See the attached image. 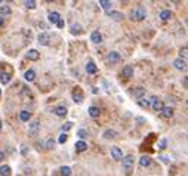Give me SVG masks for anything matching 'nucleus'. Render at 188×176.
<instances>
[{
  "instance_id": "7c9ffc66",
  "label": "nucleus",
  "mask_w": 188,
  "mask_h": 176,
  "mask_svg": "<svg viewBox=\"0 0 188 176\" xmlns=\"http://www.w3.org/2000/svg\"><path fill=\"white\" fill-rule=\"evenodd\" d=\"M59 173L64 175V176H70V175H71V169H70L68 166H62V167L59 169Z\"/></svg>"
},
{
  "instance_id": "72a5a7b5",
  "label": "nucleus",
  "mask_w": 188,
  "mask_h": 176,
  "mask_svg": "<svg viewBox=\"0 0 188 176\" xmlns=\"http://www.w3.org/2000/svg\"><path fill=\"white\" fill-rule=\"evenodd\" d=\"M77 136H80L82 139H84V138H87V136H89V133H87L84 129H80V130L77 132Z\"/></svg>"
},
{
  "instance_id": "4c0bfd02",
  "label": "nucleus",
  "mask_w": 188,
  "mask_h": 176,
  "mask_svg": "<svg viewBox=\"0 0 188 176\" xmlns=\"http://www.w3.org/2000/svg\"><path fill=\"white\" fill-rule=\"evenodd\" d=\"M56 25H58L59 28H64V25H65V21H64V19H62V18L59 16V19L56 21Z\"/></svg>"
},
{
  "instance_id": "1a4fd4ad",
  "label": "nucleus",
  "mask_w": 188,
  "mask_h": 176,
  "mask_svg": "<svg viewBox=\"0 0 188 176\" xmlns=\"http://www.w3.org/2000/svg\"><path fill=\"white\" fill-rule=\"evenodd\" d=\"M107 61L110 62V64H116V62L120 61V55L117 52H110L108 56H107Z\"/></svg>"
},
{
  "instance_id": "a19ab883",
  "label": "nucleus",
  "mask_w": 188,
  "mask_h": 176,
  "mask_svg": "<svg viewBox=\"0 0 188 176\" xmlns=\"http://www.w3.org/2000/svg\"><path fill=\"white\" fill-rule=\"evenodd\" d=\"M187 52H188V49L184 46V47L181 49V56H184V58H185V56H187Z\"/></svg>"
},
{
  "instance_id": "a211bd4d",
  "label": "nucleus",
  "mask_w": 188,
  "mask_h": 176,
  "mask_svg": "<svg viewBox=\"0 0 188 176\" xmlns=\"http://www.w3.org/2000/svg\"><path fill=\"white\" fill-rule=\"evenodd\" d=\"M83 33V30H82V27L79 24H73V27H71V34L73 36H80Z\"/></svg>"
},
{
  "instance_id": "3c124183",
  "label": "nucleus",
  "mask_w": 188,
  "mask_h": 176,
  "mask_svg": "<svg viewBox=\"0 0 188 176\" xmlns=\"http://www.w3.org/2000/svg\"><path fill=\"white\" fill-rule=\"evenodd\" d=\"M124 2H126V0H124Z\"/></svg>"
},
{
  "instance_id": "423d86ee",
  "label": "nucleus",
  "mask_w": 188,
  "mask_h": 176,
  "mask_svg": "<svg viewBox=\"0 0 188 176\" xmlns=\"http://www.w3.org/2000/svg\"><path fill=\"white\" fill-rule=\"evenodd\" d=\"M173 65L176 70H185L187 68V61H185V58H178V59L173 61Z\"/></svg>"
},
{
  "instance_id": "2eb2a0df",
  "label": "nucleus",
  "mask_w": 188,
  "mask_h": 176,
  "mask_svg": "<svg viewBox=\"0 0 188 176\" xmlns=\"http://www.w3.org/2000/svg\"><path fill=\"white\" fill-rule=\"evenodd\" d=\"M160 112H163V117L170 118V117L173 116V108H170V107H163Z\"/></svg>"
},
{
  "instance_id": "f704fd0d",
  "label": "nucleus",
  "mask_w": 188,
  "mask_h": 176,
  "mask_svg": "<svg viewBox=\"0 0 188 176\" xmlns=\"http://www.w3.org/2000/svg\"><path fill=\"white\" fill-rule=\"evenodd\" d=\"M139 99H141V98H139ZM150 104H151V102H150V101H147V99H141V101H139V105H141L142 108H148Z\"/></svg>"
},
{
  "instance_id": "a18cd8bd",
  "label": "nucleus",
  "mask_w": 188,
  "mask_h": 176,
  "mask_svg": "<svg viewBox=\"0 0 188 176\" xmlns=\"http://www.w3.org/2000/svg\"><path fill=\"white\" fill-rule=\"evenodd\" d=\"M170 2H172V3H178V2H179V0H170Z\"/></svg>"
},
{
  "instance_id": "ddd939ff",
  "label": "nucleus",
  "mask_w": 188,
  "mask_h": 176,
  "mask_svg": "<svg viewBox=\"0 0 188 176\" xmlns=\"http://www.w3.org/2000/svg\"><path fill=\"white\" fill-rule=\"evenodd\" d=\"M91 40H92L95 45H98V43L102 42V36L99 34V31H93V33L91 34Z\"/></svg>"
},
{
  "instance_id": "412c9836",
  "label": "nucleus",
  "mask_w": 188,
  "mask_h": 176,
  "mask_svg": "<svg viewBox=\"0 0 188 176\" xmlns=\"http://www.w3.org/2000/svg\"><path fill=\"white\" fill-rule=\"evenodd\" d=\"M24 79H25L27 81H33V80L36 79V73H34L33 70H28V71H25V74H24Z\"/></svg>"
},
{
  "instance_id": "79ce46f5",
  "label": "nucleus",
  "mask_w": 188,
  "mask_h": 176,
  "mask_svg": "<svg viewBox=\"0 0 188 176\" xmlns=\"http://www.w3.org/2000/svg\"><path fill=\"white\" fill-rule=\"evenodd\" d=\"M187 86H188V79L184 77V87H187Z\"/></svg>"
},
{
  "instance_id": "6ab92c4d",
  "label": "nucleus",
  "mask_w": 188,
  "mask_h": 176,
  "mask_svg": "<svg viewBox=\"0 0 188 176\" xmlns=\"http://www.w3.org/2000/svg\"><path fill=\"white\" fill-rule=\"evenodd\" d=\"M144 95H145V89H144V87H136V89L133 90L135 99H139V98H142Z\"/></svg>"
},
{
  "instance_id": "aec40b11",
  "label": "nucleus",
  "mask_w": 188,
  "mask_h": 176,
  "mask_svg": "<svg viewBox=\"0 0 188 176\" xmlns=\"http://www.w3.org/2000/svg\"><path fill=\"white\" fill-rule=\"evenodd\" d=\"M55 114L58 117H65L67 116V108L65 107H56L55 108Z\"/></svg>"
},
{
  "instance_id": "09e8293b",
  "label": "nucleus",
  "mask_w": 188,
  "mask_h": 176,
  "mask_svg": "<svg viewBox=\"0 0 188 176\" xmlns=\"http://www.w3.org/2000/svg\"><path fill=\"white\" fill-rule=\"evenodd\" d=\"M47 2H51V0H47Z\"/></svg>"
},
{
  "instance_id": "0eeeda50",
  "label": "nucleus",
  "mask_w": 188,
  "mask_h": 176,
  "mask_svg": "<svg viewBox=\"0 0 188 176\" xmlns=\"http://www.w3.org/2000/svg\"><path fill=\"white\" fill-rule=\"evenodd\" d=\"M151 101H153V110H154V111H157V112H160V111H161V108H163V101H160L157 96H153V98H151Z\"/></svg>"
},
{
  "instance_id": "39448f33",
  "label": "nucleus",
  "mask_w": 188,
  "mask_h": 176,
  "mask_svg": "<svg viewBox=\"0 0 188 176\" xmlns=\"http://www.w3.org/2000/svg\"><path fill=\"white\" fill-rule=\"evenodd\" d=\"M73 99L76 101L77 104H82L83 102V93L80 90V87H76V89L73 90Z\"/></svg>"
},
{
  "instance_id": "c756f323",
  "label": "nucleus",
  "mask_w": 188,
  "mask_h": 176,
  "mask_svg": "<svg viewBox=\"0 0 188 176\" xmlns=\"http://www.w3.org/2000/svg\"><path fill=\"white\" fill-rule=\"evenodd\" d=\"M0 81H2L3 84H8L10 81V75L6 74V73H2V75H0Z\"/></svg>"
},
{
  "instance_id": "6e6552de",
  "label": "nucleus",
  "mask_w": 188,
  "mask_h": 176,
  "mask_svg": "<svg viewBox=\"0 0 188 176\" xmlns=\"http://www.w3.org/2000/svg\"><path fill=\"white\" fill-rule=\"evenodd\" d=\"M111 155L114 160H121L123 158V153L119 147H111Z\"/></svg>"
},
{
  "instance_id": "ea45409f",
  "label": "nucleus",
  "mask_w": 188,
  "mask_h": 176,
  "mask_svg": "<svg viewBox=\"0 0 188 176\" xmlns=\"http://www.w3.org/2000/svg\"><path fill=\"white\" fill-rule=\"evenodd\" d=\"M166 145H167V141H166V139H161L160 144H158V148H160V149H165Z\"/></svg>"
},
{
  "instance_id": "c9c22d12",
  "label": "nucleus",
  "mask_w": 188,
  "mask_h": 176,
  "mask_svg": "<svg viewBox=\"0 0 188 176\" xmlns=\"http://www.w3.org/2000/svg\"><path fill=\"white\" fill-rule=\"evenodd\" d=\"M46 148H47V149H54V148H55V141L49 139V141L46 142Z\"/></svg>"
},
{
  "instance_id": "b1692460",
  "label": "nucleus",
  "mask_w": 188,
  "mask_h": 176,
  "mask_svg": "<svg viewBox=\"0 0 188 176\" xmlns=\"http://www.w3.org/2000/svg\"><path fill=\"white\" fill-rule=\"evenodd\" d=\"M86 148H87V144H86L84 141L76 142V149L79 151V153H83V151H86Z\"/></svg>"
},
{
  "instance_id": "58836bf2",
  "label": "nucleus",
  "mask_w": 188,
  "mask_h": 176,
  "mask_svg": "<svg viewBox=\"0 0 188 176\" xmlns=\"http://www.w3.org/2000/svg\"><path fill=\"white\" fill-rule=\"evenodd\" d=\"M158 160H161L163 163H165V164H169V163H170L169 157H166V155H160V157H158Z\"/></svg>"
},
{
  "instance_id": "4468645a",
  "label": "nucleus",
  "mask_w": 188,
  "mask_h": 176,
  "mask_svg": "<svg viewBox=\"0 0 188 176\" xmlns=\"http://www.w3.org/2000/svg\"><path fill=\"white\" fill-rule=\"evenodd\" d=\"M139 164L142 167H150V166H151V158H150L148 155H142L139 158Z\"/></svg>"
},
{
  "instance_id": "e433bc0d",
  "label": "nucleus",
  "mask_w": 188,
  "mask_h": 176,
  "mask_svg": "<svg viewBox=\"0 0 188 176\" xmlns=\"http://www.w3.org/2000/svg\"><path fill=\"white\" fill-rule=\"evenodd\" d=\"M71 127H73V123L68 121V123H65L64 126H62V132H67V130H70Z\"/></svg>"
},
{
  "instance_id": "c03bdc74",
  "label": "nucleus",
  "mask_w": 188,
  "mask_h": 176,
  "mask_svg": "<svg viewBox=\"0 0 188 176\" xmlns=\"http://www.w3.org/2000/svg\"><path fill=\"white\" fill-rule=\"evenodd\" d=\"M3 25V18H2V15H0V27Z\"/></svg>"
},
{
  "instance_id": "473e14b6",
  "label": "nucleus",
  "mask_w": 188,
  "mask_h": 176,
  "mask_svg": "<svg viewBox=\"0 0 188 176\" xmlns=\"http://www.w3.org/2000/svg\"><path fill=\"white\" fill-rule=\"evenodd\" d=\"M67 139H68L67 133H61V135H59V139H58V142H59V144H65V142H67Z\"/></svg>"
},
{
  "instance_id": "20e7f679",
  "label": "nucleus",
  "mask_w": 188,
  "mask_h": 176,
  "mask_svg": "<svg viewBox=\"0 0 188 176\" xmlns=\"http://www.w3.org/2000/svg\"><path fill=\"white\" fill-rule=\"evenodd\" d=\"M37 40H39V43L42 46H47L49 43H51V36H49L47 33H42V34H39Z\"/></svg>"
},
{
  "instance_id": "de8ad7c7",
  "label": "nucleus",
  "mask_w": 188,
  "mask_h": 176,
  "mask_svg": "<svg viewBox=\"0 0 188 176\" xmlns=\"http://www.w3.org/2000/svg\"><path fill=\"white\" fill-rule=\"evenodd\" d=\"M6 2H12V0H6Z\"/></svg>"
},
{
  "instance_id": "bb28decb",
  "label": "nucleus",
  "mask_w": 188,
  "mask_h": 176,
  "mask_svg": "<svg viewBox=\"0 0 188 176\" xmlns=\"http://www.w3.org/2000/svg\"><path fill=\"white\" fill-rule=\"evenodd\" d=\"M160 18H161L163 21H169V19L172 18V12H170V10H163L161 14H160Z\"/></svg>"
},
{
  "instance_id": "393cba45",
  "label": "nucleus",
  "mask_w": 188,
  "mask_h": 176,
  "mask_svg": "<svg viewBox=\"0 0 188 176\" xmlns=\"http://www.w3.org/2000/svg\"><path fill=\"white\" fill-rule=\"evenodd\" d=\"M96 65L93 64V62H87V65H86V71L89 73V74H95L96 73Z\"/></svg>"
},
{
  "instance_id": "2f4dec72",
  "label": "nucleus",
  "mask_w": 188,
  "mask_h": 176,
  "mask_svg": "<svg viewBox=\"0 0 188 176\" xmlns=\"http://www.w3.org/2000/svg\"><path fill=\"white\" fill-rule=\"evenodd\" d=\"M10 12L12 10H10L9 6H0V15H5L6 16V15H10Z\"/></svg>"
},
{
  "instance_id": "8fccbe9b",
  "label": "nucleus",
  "mask_w": 188,
  "mask_h": 176,
  "mask_svg": "<svg viewBox=\"0 0 188 176\" xmlns=\"http://www.w3.org/2000/svg\"><path fill=\"white\" fill-rule=\"evenodd\" d=\"M0 93H2V90H0Z\"/></svg>"
},
{
  "instance_id": "cd10ccee",
  "label": "nucleus",
  "mask_w": 188,
  "mask_h": 176,
  "mask_svg": "<svg viewBox=\"0 0 188 176\" xmlns=\"http://www.w3.org/2000/svg\"><path fill=\"white\" fill-rule=\"evenodd\" d=\"M0 175H2V176H9V175H12V170H10V167L9 166H2V167H0Z\"/></svg>"
},
{
  "instance_id": "603ef678",
  "label": "nucleus",
  "mask_w": 188,
  "mask_h": 176,
  "mask_svg": "<svg viewBox=\"0 0 188 176\" xmlns=\"http://www.w3.org/2000/svg\"><path fill=\"white\" fill-rule=\"evenodd\" d=\"M0 2H2V0H0Z\"/></svg>"
},
{
  "instance_id": "f8f14e48",
  "label": "nucleus",
  "mask_w": 188,
  "mask_h": 176,
  "mask_svg": "<svg viewBox=\"0 0 188 176\" xmlns=\"http://www.w3.org/2000/svg\"><path fill=\"white\" fill-rule=\"evenodd\" d=\"M27 58L30 59V61H37L40 58V53L37 52L36 49H31V50H28V53H27Z\"/></svg>"
},
{
  "instance_id": "9d476101",
  "label": "nucleus",
  "mask_w": 188,
  "mask_h": 176,
  "mask_svg": "<svg viewBox=\"0 0 188 176\" xmlns=\"http://www.w3.org/2000/svg\"><path fill=\"white\" fill-rule=\"evenodd\" d=\"M121 75H123L124 79H130L132 75H133V68L130 65H126V67L123 68V71H121Z\"/></svg>"
},
{
  "instance_id": "5701e85b",
  "label": "nucleus",
  "mask_w": 188,
  "mask_h": 176,
  "mask_svg": "<svg viewBox=\"0 0 188 176\" xmlns=\"http://www.w3.org/2000/svg\"><path fill=\"white\" fill-rule=\"evenodd\" d=\"M99 5L102 6V9H104L105 12H110V9H111V6H113L110 0H99Z\"/></svg>"
},
{
  "instance_id": "4be33fe9",
  "label": "nucleus",
  "mask_w": 188,
  "mask_h": 176,
  "mask_svg": "<svg viewBox=\"0 0 188 176\" xmlns=\"http://www.w3.org/2000/svg\"><path fill=\"white\" fill-rule=\"evenodd\" d=\"M47 19H49L51 24H56V21L59 19V14H58V12H51L49 16H47Z\"/></svg>"
},
{
  "instance_id": "f03ea898",
  "label": "nucleus",
  "mask_w": 188,
  "mask_h": 176,
  "mask_svg": "<svg viewBox=\"0 0 188 176\" xmlns=\"http://www.w3.org/2000/svg\"><path fill=\"white\" fill-rule=\"evenodd\" d=\"M145 16H147V10H145L142 6H139L136 10H132V12H130V18H132V19H136V21H142Z\"/></svg>"
},
{
  "instance_id": "f257e3e1",
  "label": "nucleus",
  "mask_w": 188,
  "mask_h": 176,
  "mask_svg": "<svg viewBox=\"0 0 188 176\" xmlns=\"http://www.w3.org/2000/svg\"><path fill=\"white\" fill-rule=\"evenodd\" d=\"M133 164H135V158H133V155H126L123 158V170H124V173L126 175H132V172H133Z\"/></svg>"
},
{
  "instance_id": "c85d7f7f",
  "label": "nucleus",
  "mask_w": 188,
  "mask_h": 176,
  "mask_svg": "<svg viewBox=\"0 0 188 176\" xmlns=\"http://www.w3.org/2000/svg\"><path fill=\"white\" fill-rule=\"evenodd\" d=\"M24 6L27 9H34L36 8V0H24Z\"/></svg>"
},
{
  "instance_id": "49530a36",
  "label": "nucleus",
  "mask_w": 188,
  "mask_h": 176,
  "mask_svg": "<svg viewBox=\"0 0 188 176\" xmlns=\"http://www.w3.org/2000/svg\"><path fill=\"white\" fill-rule=\"evenodd\" d=\"M0 129H2V120H0Z\"/></svg>"
},
{
  "instance_id": "dca6fc26",
  "label": "nucleus",
  "mask_w": 188,
  "mask_h": 176,
  "mask_svg": "<svg viewBox=\"0 0 188 176\" xmlns=\"http://www.w3.org/2000/svg\"><path fill=\"white\" fill-rule=\"evenodd\" d=\"M87 112H89V116L92 118H96V117H99V114H101V111H99L98 107H91L89 110H87Z\"/></svg>"
},
{
  "instance_id": "a878e982",
  "label": "nucleus",
  "mask_w": 188,
  "mask_h": 176,
  "mask_svg": "<svg viewBox=\"0 0 188 176\" xmlns=\"http://www.w3.org/2000/svg\"><path fill=\"white\" fill-rule=\"evenodd\" d=\"M19 118H21V121H28V120L31 118V112H28V111H21Z\"/></svg>"
},
{
  "instance_id": "9b49d317",
  "label": "nucleus",
  "mask_w": 188,
  "mask_h": 176,
  "mask_svg": "<svg viewBox=\"0 0 188 176\" xmlns=\"http://www.w3.org/2000/svg\"><path fill=\"white\" fill-rule=\"evenodd\" d=\"M108 14V16L111 18V19H114V21H121L124 16H123V14H120V12H116V10H111V12H107Z\"/></svg>"
},
{
  "instance_id": "7ed1b4c3",
  "label": "nucleus",
  "mask_w": 188,
  "mask_h": 176,
  "mask_svg": "<svg viewBox=\"0 0 188 176\" xmlns=\"http://www.w3.org/2000/svg\"><path fill=\"white\" fill-rule=\"evenodd\" d=\"M39 129H40V121H39V120H34V121L30 124V129H28L30 136H36L37 132H39Z\"/></svg>"
},
{
  "instance_id": "37998d69",
  "label": "nucleus",
  "mask_w": 188,
  "mask_h": 176,
  "mask_svg": "<svg viewBox=\"0 0 188 176\" xmlns=\"http://www.w3.org/2000/svg\"><path fill=\"white\" fill-rule=\"evenodd\" d=\"M5 160V154L2 153V151H0V161H3Z\"/></svg>"
},
{
  "instance_id": "f3484780",
  "label": "nucleus",
  "mask_w": 188,
  "mask_h": 176,
  "mask_svg": "<svg viewBox=\"0 0 188 176\" xmlns=\"http://www.w3.org/2000/svg\"><path fill=\"white\" fill-rule=\"evenodd\" d=\"M104 138L105 139H114V138H117V132L113 130V129H107L104 132Z\"/></svg>"
}]
</instances>
